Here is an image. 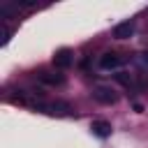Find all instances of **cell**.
<instances>
[{"instance_id":"3","label":"cell","mask_w":148,"mask_h":148,"mask_svg":"<svg viewBox=\"0 0 148 148\" xmlns=\"http://www.w3.org/2000/svg\"><path fill=\"white\" fill-rule=\"evenodd\" d=\"M92 97L99 102V104H116L118 102V92L111 88V86H97L92 90Z\"/></svg>"},{"instance_id":"7","label":"cell","mask_w":148,"mask_h":148,"mask_svg":"<svg viewBox=\"0 0 148 148\" xmlns=\"http://www.w3.org/2000/svg\"><path fill=\"white\" fill-rule=\"evenodd\" d=\"M134 35V21H123L113 28V37L116 39H130Z\"/></svg>"},{"instance_id":"4","label":"cell","mask_w":148,"mask_h":148,"mask_svg":"<svg viewBox=\"0 0 148 148\" xmlns=\"http://www.w3.org/2000/svg\"><path fill=\"white\" fill-rule=\"evenodd\" d=\"M90 132H92L97 139H109L111 132H113V127H111L109 120H92V123H90Z\"/></svg>"},{"instance_id":"9","label":"cell","mask_w":148,"mask_h":148,"mask_svg":"<svg viewBox=\"0 0 148 148\" xmlns=\"http://www.w3.org/2000/svg\"><path fill=\"white\" fill-rule=\"evenodd\" d=\"M141 62H143V65H148V51H146V53H141Z\"/></svg>"},{"instance_id":"2","label":"cell","mask_w":148,"mask_h":148,"mask_svg":"<svg viewBox=\"0 0 148 148\" xmlns=\"http://www.w3.org/2000/svg\"><path fill=\"white\" fill-rule=\"evenodd\" d=\"M72 62H74L72 49L62 46V49H58V51L53 53V67H56V69H67V67H72Z\"/></svg>"},{"instance_id":"5","label":"cell","mask_w":148,"mask_h":148,"mask_svg":"<svg viewBox=\"0 0 148 148\" xmlns=\"http://www.w3.org/2000/svg\"><path fill=\"white\" fill-rule=\"evenodd\" d=\"M37 79L46 86H62L65 83V76L60 72H46V69H39L37 72Z\"/></svg>"},{"instance_id":"6","label":"cell","mask_w":148,"mask_h":148,"mask_svg":"<svg viewBox=\"0 0 148 148\" xmlns=\"http://www.w3.org/2000/svg\"><path fill=\"white\" fill-rule=\"evenodd\" d=\"M120 65H123V58L118 53H113V51L102 53V58H99V67L102 69H118Z\"/></svg>"},{"instance_id":"8","label":"cell","mask_w":148,"mask_h":148,"mask_svg":"<svg viewBox=\"0 0 148 148\" xmlns=\"http://www.w3.org/2000/svg\"><path fill=\"white\" fill-rule=\"evenodd\" d=\"M9 39H12V28H5V30H2V42H0V44L5 46Z\"/></svg>"},{"instance_id":"1","label":"cell","mask_w":148,"mask_h":148,"mask_svg":"<svg viewBox=\"0 0 148 148\" xmlns=\"http://www.w3.org/2000/svg\"><path fill=\"white\" fill-rule=\"evenodd\" d=\"M37 111L42 113H51V116H72V106L67 102H51V104H42V102H35L32 104Z\"/></svg>"}]
</instances>
